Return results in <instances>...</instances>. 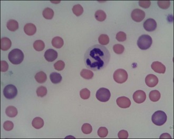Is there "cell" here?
<instances>
[{
    "mask_svg": "<svg viewBox=\"0 0 174 139\" xmlns=\"http://www.w3.org/2000/svg\"><path fill=\"white\" fill-rule=\"evenodd\" d=\"M110 54L105 46L95 45L86 51L84 61L86 67L92 71L102 70L108 65Z\"/></svg>",
    "mask_w": 174,
    "mask_h": 139,
    "instance_id": "1",
    "label": "cell"
},
{
    "mask_svg": "<svg viewBox=\"0 0 174 139\" xmlns=\"http://www.w3.org/2000/svg\"><path fill=\"white\" fill-rule=\"evenodd\" d=\"M8 58L11 63L18 65L21 63L23 61L24 54L20 49H13L9 53Z\"/></svg>",
    "mask_w": 174,
    "mask_h": 139,
    "instance_id": "2",
    "label": "cell"
},
{
    "mask_svg": "<svg viewBox=\"0 0 174 139\" xmlns=\"http://www.w3.org/2000/svg\"><path fill=\"white\" fill-rule=\"evenodd\" d=\"M167 116L163 111H157L153 114L152 120L153 123L158 126H163L167 121Z\"/></svg>",
    "mask_w": 174,
    "mask_h": 139,
    "instance_id": "3",
    "label": "cell"
},
{
    "mask_svg": "<svg viewBox=\"0 0 174 139\" xmlns=\"http://www.w3.org/2000/svg\"><path fill=\"white\" fill-rule=\"evenodd\" d=\"M152 43V38L147 34H143L139 37L137 41V45L139 49L146 50L150 48Z\"/></svg>",
    "mask_w": 174,
    "mask_h": 139,
    "instance_id": "4",
    "label": "cell"
},
{
    "mask_svg": "<svg viewBox=\"0 0 174 139\" xmlns=\"http://www.w3.org/2000/svg\"><path fill=\"white\" fill-rule=\"evenodd\" d=\"M114 79L118 83H123L128 79V73L123 69H118L114 73Z\"/></svg>",
    "mask_w": 174,
    "mask_h": 139,
    "instance_id": "5",
    "label": "cell"
},
{
    "mask_svg": "<svg viewBox=\"0 0 174 139\" xmlns=\"http://www.w3.org/2000/svg\"><path fill=\"white\" fill-rule=\"evenodd\" d=\"M3 94L7 99H13L18 94V90L12 84H9L3 90Z\"/></svg>",
    "mask_w": 174,
    "mask_h": 139,
    "instance_id": "6",
    "label": "cell"
},
{
    "mask_svg": "<svg viewBox=\"0 0 174 139\" xmlns=\"http://www.w3.org/2000/svg\"><path fill=\"white\" fill-rule=\"evenodd\" d=\"M111 97V93L108 88H99L96 93V97L97 99L102 102H106L109 100Z\"/></svg>",
    "mask_w": 174,
    "mask_h": 139,
    "instance_id": "7",
    "label": "cell"
},
{
    "mask_svg": "<svg viewBox=\"0 0 174 139\" xmlns=\"http://www.w3.org/2000/svg\"><path fill=\"white\" fill-rule=\"evenodd\" d=\"M132 20L136 22L142 21L145 17V13L140 9H136L134 10L131 14Z\"/></svg>",
    "mask_w": 174,
    "mask_h": 139,
    "instance_id": "8",
    "label": "cell"
},
{
    "mask_svg": "<svg viewBox=\"0 0 174 139\" xmlns=\"http://www.w3.org/2000/svg\"><path fill=\"white\" fill-rule=\"evenodd\" d=\"M133 99L137 103L140 104L145 101L146 94L145 92L142 90L136 91L133 94Z\"/></svg>",
    "mask_w": 174,
    "mask_h": 139,
    "instance_id": "9",
    "label": "cell"
},
{
    "mask_svg": "<svg viewBox=\"0 0 174 139\" xmlns=\"http://www.w3.org/2000/svg\"><path fill=\"white\" fill-rule=\"evenodd\" d=\"M157 23L152 19H148L143 23V28L148 32H152L157 28Z\"/></svg>",
    "mask_w": 174,
    "mask_h": 139,
    "instance_id": "10",
    "label": "cell"
},
{
    "mask_svg": "<svg viewBox=\"0 0 174 139\" xmlns=\"http://www.w3.org/2000/svg\"><path fill=\"white\" fill-rule=\"evenodd\" d=\"M44 56L47 61L50 62H53L57 59V52L53 49H49L46 51Z\"/></svg>",
    "mask_w": 174,
    "mask_h": 139,
    "instance_id": "11",
    "label": "cell"
},
{
    "mask_svg": "<svg viewBox=\"0 0 174 139\" xmlns=\"http://www.w3.org/2000/svg\"><path fill=\"white\" fill-rule=\"evenodd\" d=\"M146 84L150 88H154L158 83V79L153 74L148 75L145 79Z\"/></svg>",
    "mask_w": 174,
    "mask_h": 139,
    "instance_id": "12",
    "label": "cell"
},
{
    "mask_svg": "<svg viewBox=\"0 0 174 139\" xmlns=\"http://www.w3.org/2000/svg\"><path fill=\"white\" fill-rule=\"evenodd\" d=\"M116 102H117V105L121 108H128L131 105V101L130 99L125 97H118Z\"/></svg>",
    "mask_w": 174,
    "mask_h": 139,
    "instance_id": "13",
    "label": "cell"
},
{
    "mask_svg": "<svg viewBox=\"0 0 174 139\" xmlns=\"http://www.w3.org/2000/svg\"><path fill=\"white\" fill-rule=\"evenodd\" d=\"M152 68L154 71L158 73H165L166 71V67L163 63L158 61L154 62L151 65Z\"/></svg>",
    "mask_w": 174,
    "mask_h": 139,
    "instance_id": "14",
    "label": "cell"
},
{
    "mask_svg": "<svg viewBox=\"0 0 174 139\" xmlns=\"http://www.w3.org/2000/svg\"><path fill=\"white\" fill-rule=\"evenodd\" d=\"M24 31L28 36H33L37 32V28L32 23H28L24 26Z\"/></svg>",
    "mask_w": 174,
    "mask_h": 139,
    "instance_id": "15",
    "label": "cell"
},
{
    "mask_svg": "<svg viewBox=\"0 0 174 139\" xmlns=\"http://www.w3.org/2000/svg\"><path fill=\"white\" fill-rule=\"evenodd\" d=\"M12 45V42L11 40L9 39V38H3L1 40V49L3 51H7L9 49H10V48Z\"/></svg>",
    "mask_w": 174,
    "mask_h": 139,
    "instance_id": "16",
    "label": "cell"
},
{
    "mask_svg": "<svg viewBox=\"0 0 174 139\" xmlns=\"http://www.w3.org/2000/svg\"><path fill=\"white\" fill-rule=\"evenodd\" d=\"M52 44L53 47L57 49H60L63 45L64 42L61 37L56 36L52 40Z\"/></svg>",
    "mask_w": 174,
    "mask_h": 139,
    "instance_id": "17",
    "label": "cell"
},
{
    "mask_svg": "<svg viewBox=\"0 0 174 139\" xmlns=\"http://www.w3.org/2000/svg\"><path fill=\"white\" fill-rule=\"evenodd\" d=\"M32 125L36 129H40L44 126V121L41 117H35L32 122Z\"/></svg>",
    "mask_w": 174,
    "mask_h": 139,
    "instance_id": "18",
    "label": "cell"
},
{
    "mask_svg": "<svg viewBox=\"0 0 174 139\" xmlns=\"http://www.w3.org/2000/svg\"><path fill=\"white\" fill-rule=\"evenodd\" d=\"M7 27L9 30L14 32L19 29V23L16 20H10L7 22Z\"/></svg>",
    "mask_w": 174,
    "mask_h": 139,
    "instance_id": "19",
    "label": "cell"
},
{
    "mask_svg": "<svg viewBox=\"0 0 174 139\" xmlns=\"http://www.w3.org/2000/svg\"><path fill=\"white\" fill-rule=\"evenodd\" d=\"M5 113L9 117H16L18 114V110L13 106H9L6 109Z\"/></svg>",
    "mask_w": 174,
    "mask_h": 139,
    "instance_id": "20",
    "label": "cell"
},
{
    "mask_svg": "<svg viewBox=\"0 0 174 139\" xmlns=\"http://www.w3.org/2000/svg\"><path fill=\"white\" fill-rule=\"evenodd\" d=\"M35 79L38 83H43L47 79L46 74L42 71L39 72L35 74Z\"/></svg>",
    "mask_w": 174,
    "mask_h": 139,
    "instance_id": "21",
    "label": "cell"
},
{
    "mask_svg": "<svg viewBox=\"0 0 174 139\" xmlns=\"http://www.w3.org/2000/svg\"><path fill=\"white\" fill-rule=\"evenodd\" d=\"M50 79L51 82L53 84H58L59 83L62 81L61 75L59 73L57 72H53L50 75Z\"/></svg>",
    "mask_w": 174,
    "mask_h": 139,
    "instance_id": "22",
    "label": "cell"
},
{
    "mask_svg": "<svg viewBox=\"0 0 174 139\" xmlns=\"http://www.w3.org/2000/svg\"><path fill=\"white\" fill-rule=\"evenodd\" d=\"M42 14L46 19L51 20L54 16V11L52 9L49 7H46L43 11Z\"/></svg>",
    "mask_w": 174,
    "mask_h": 139,
    "instance_id": "23",
    "label": "cell"
},
{
    "mask_svg": "<svg viewBox=\"0 0 174 139\" xmlns=\"http://www.w3.org/2000/svg\"><path fill=\"white\" fill-rule=\"evenodd\" d=\"M161 93L157 90H152L150 92L149 97L152 102L158 101L161 98Z\"/></svg>",
    "mask_w": 174,
    "mask_h": 139,
    "instance_id": "24",
    "label": "cell"
},
{
    "mask_svg": "<svg viewBox=\"0 0 174 139\" xmlns=\"http://www.w3.org/2000/svg\"><path fill=\"white\" fill-rule=\"evenodd\" d=\"M95 16L96 19L100 22H103L106 20L107 18L106 13L102 10H98L96 11L95 13Z\"/></svg>",
    "mask_w": 174,
    "mask_h": 139,
    "instance_id": "25",
    "label": "cell"
},
{
    "mask_svg": "<svg viewBox=\"0 0 174 139\" xmlns=\"http://www.w3.org/2000/svg\"><path fill=\"white\" fill-rule=\"evenodd\" d=\"M80 75L85 79L90 80L93 77V73L90 70L83 69L80 72Z\"/></svg>",
    "mask_w": 174,
    "mask_h": 139,
    "instance_id": "26",
    "label": "cell"
},
{
    "mask_svg": "<svg viewBox=\"0 0 174 139\" xmlns=\"http://www.w3.org/2000/svg\"><path fill=\"white\" fill-rule=\"evenodd\" d=\"M33 48L37 51H42L44 50L45 44L42 40H37L33 43Z\"/></svg>",
    "mask_w": 174,
    "mask_h": 139,
    "instance_id": "27",
    "label": "cell"
},
{
    "mask_svg": "<svg viewBox=\"0 0 174 139\" xmlns=\"http://www.w3.org/2000/svg\"><path fill=\"white\" fill-rule=\"evenodd\" d=\"M72 12L73 13L75 14V15L77 16H79L82 15V14L84 12L83 7H82L81 5H75L73 7Z\"/></svg>",
    "mask_w": 174,
    "mask_h": 139,
    "instance_id": "28",
    "label": "cell"
},
{
    "mask_svg": "<svg viewBox=\"0 0 174 139\" xmlns=\"http://www.w3.org/2000/svg\"><path fill=\"white\" fill-rule=\"evenodd\" d=\"M98 41L100 44H102V45H106L109 42V38L106 34H102L99 36Z\"/></svg>",
    "mask_w": 174,
    "mask_h": 139,
    "instance_id": "29",
    "label": "cell"
},
{
    "mask_svg": "<svg viewBox=\"0 0 174 139\" xmlns=\"http://www.w3.org/2000/svg\"><path fill=\"white\" fill-rule=\"evenodd\" d=\"M80 95L82 99H88L90 97V92L88 88H83L80 92Z\"/></svg>",
    "mask_w": 174,
    "mask_h": 139,
    "instance_id": "30",
    "label": "cell"
},
{
    "mask_svg": "<svg viewBox=\"0 0 174 139\" xmlns=\"http://www.w3.org/2000/svg\"><path fill=\"white\" fill-rule=\"evenodd\" d=\"M81 130L86 135H89L92 132L93 128L90 124L84 123L82 126Z\"/></svg>",
    "mask_w": 174,
    "mask_h": 139,
    "instance_id": "31",
    "label": "cell"
},
{
    "mask_svg": "<svg viewBox=\"0 0 174 139\" xmlns=\"http://www.w3.org/2000/svg\"><path fill=\"white\" fill-rule=\"evenodd\" d=\"M37 94L39 97H43L47 94V89L45 86H39L37 90Z\"/></svg>",
    "mask_w": 174,
    "mask_h": 139,
    "instance_id": "32",
    "label": "cell"
},
{
    "mask_svg": "<svg viewBox=\"0 0 174 139\" xmlns=\"http://www.w3.org/2000/svg\"><path fill=\"white\" fill-rule=\"evenodd\" d=\"M113 50H114V51L115 53L117 54H121L124 52L125 48L121 44H115L113 46Z\"/></svg>",
    "mask_w": 174,
    "mask_h": 139,
    "instance_id": "33",
    "label": "cell"
},
{
    "mask_svg": "<svg viewBox=\"0 0 174 139\" xmlns=\"http://www.w3.org/2000/svg\"><path fill=\"white\" fill-rule=\"evenodd\" d=\"M108 134V130L105 127H100L98 130V136L102 138H106Z\"/></svg>",
    "mask_w": 174,
    "mask_h": 139,
    "instance_id": "34",
    "label": "cell"
},
{
    "mask_svg": "<svg viewBox=\"0 0 174 139\" xmlns=\"http://www.w3.org/2000/svg\"><path fill=\"white\" fill-rule=\"evenodd\" d=\"M157 3L159 7L162 9H168L170 5V1H159Z\"/></svg>",
    "mask_w": 174,
    "mask_h": 139,
    "instance_id": "35",
    "label": "cell"
},
{
    "mask_svg": "<svg viewBox=\"0 0 174 139\" xmlns=\"http://www.w3.org/2000/svg\"><path fill=\"white\" fill-rule=\"evenodd\" d=\"M54 67L56 70L60 71L63 70L65 67V63L63 61L59 60L54 64Z\"/></svg>",
    "mask_w": 174,
    "mask_h": 139,
    "instance_id": "36",
    "label": "cell"
},
{
    "mask_svg": "<svg viewBox=\"0 0 174 139\" xmlns=\"http://www.w3.org/2000/svg\"><path fill=\"white\" fill-rule=\"evenodd\" d=\"M14 127V124L12 122L10 121H7L5 122L3 124V128L5 130L7 131H10L12 130Z\"/></svg>",
    "mask_w": 174,
    "mask_h": 139,
    "instance_id": "37",
    "label": "cell"
},
{
    "mask_svg": "<svg viewBox=\"0 0 174 139\" xmlns=\"http://www.w3.org/2000/svg\"><path fill=\"white\" fill-rule=\"evenodd\" d=\"M127 39L126 36V34L123 32H119L117 33L116 35V39L118 40L119 42H123L126 41Z\"/></svg>",
    "mask_w": 174,
    "mask_h": 139,
    "instance_id": "38",
    "label": "cell"
},
{
    "mask_svg": "<svg viewBox=\"0 0 174 139\" xmlns=\"http://www.w3.org/2000/svg\"><path fill=\"white\" fill-rule=\"evenodd\" d=\"M139 5L141 7L147 9L150 7L151 2L150 1H139Z\"/></svg>",
    "mask_w": 174,
    "mask_h": 139,
    "instance_id": "39",
    "label": "cell"
},
{
    "mask_svg": "<svg viewBox=\"0 0 174 139\" xmlns=\"http://www.w3.org/2000/svg\"><path fill=\"white\" fill-rule=\"evenodd\" d=\"M9 65L6 61H1V71L5 72L8 70Z\"/></svg>",
    "mask_w": 174,
    "mask_h": 139,
    "instance_id": "40",
    "label": "cell"
},
{
    "mask_svg": "<svg viewBox=\"0 0 174 139\" xmlns=\"http://www.w3.org/2000/svg\"><path fill=\"white\" fill-rule=\"evenodd\" d=\"M119 139H127L128 138V133L127 131L121 130L119 131L118 135Z\"/></svg>",
    "mask_w": 174,
    "mask_h": 139,
    "instance_id": "41",
    "label": "cell"
},
{
    "mask_svg": "<svg viewBox=\"0 0 174 139\" xmlns=\"http://www.w3.org/2000/svg\"><path fill=\"white\" fill-rule=\"evenodd\" d=\"M160 138L161 139V138H172V137H171V136L169 134L165 133V134L161 135V137H160Z\"/></svg>",
    "mask_w": 174,
    "mask_h": 139,
    "instance_id": "42",
    "label": "cell"
}]
</instances>
